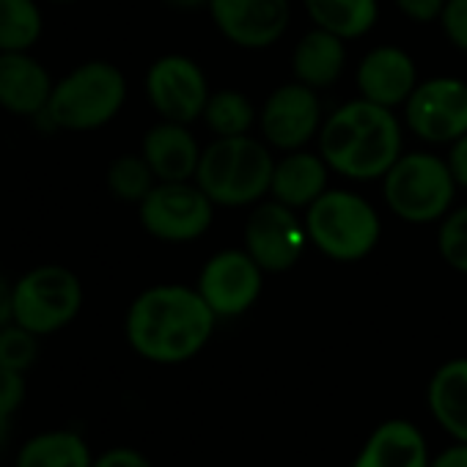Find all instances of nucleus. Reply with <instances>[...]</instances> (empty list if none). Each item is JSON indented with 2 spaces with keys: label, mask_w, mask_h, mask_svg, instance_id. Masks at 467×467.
Listing matches in <instances>:
<instances>
[{
  "label": "nucleus",
  "mask_w": 467,
  "mask_h": 467,
  "mask_svg": "<svg viewBox=\"0 0 467 467\" xmlns=\"http://www.w3.org/2000/svg\"><path fill=\"white\" fill-rule=\"evenodd\" d=\"M431 451L423 431L407 418H388L377 423L360 451L355 453L352 467H429Z\"/></svg>",
  "instance_id": "17"
},
{
  "label": "nucleus",
  "mask_w": 467,
  "mask_h": 467,
  "mask_svg": "<svg viewBox=\"0 0 467 467\" xmlns=\"http://www.w3.org/2000/svg\"><path fill=\"white\" fill-rule=\"evenodd\" d=\"M317 28H325L344 42L366 36L379 17L377 0H303Z\"/></svg>",
  "instance_id": "23"
},
{
  "label": "nucleus",
  "mask_w": 467,
  "mask_h": 467,
  "mask_svg": "<svg viewBox=\"0 0 467 467\" xmlns=\"http://www.w3.org/2000/svg\"><path fill=\"white\" fill-rule=\"evenodd\" d=\"M412 135L434 146H451L467 132V83L459 78H429L404 102Z\"/></svg>",
  "instance_id": "10"
},
{
  "label": "nucleus",
  "mask_w": 467,
  "mask_h": 467,
  "mask_svg": "<svg viewBox=\"0 0 467 467\" xmlns=\"http://www.w3.org/2000/svg\"><path fill=\"white\" fill-rule=\"evenodd\" d=\"M86 289L67 265H39L15 281V322L39 338L67 330L83 311Z\"/></svg>",
  "instance_id": "7"
},
{
  "label": "nucleus",
  "mask_w": 467,
  "mask_h": 467,
  "mask_svg": "<svg viewBox=\"0 0 467 467\" xmlns=\"http://www.w3.org/2000/svg\"><path fill=\"white\" fill-rule=\"evenodd\" d=\"M265 275L245 248L220 251L201 267L195 289L217 319H237L259 303Z\"/></svg>",
  "instance_id": "11"
},
{
  "label": "nucleus",
  "mask_w": 467,
  "mask_h": 467,
  "mask_svg": "<svg viewBox=\"0 0 467 467\" xmlns=\"http://www.w3.org/2000/svg\"><path fill=\"white\" fill-rule=\"evenodd\" d=\"M437 251L451 270L467 275V206L442 217L437 231Z\"/></svg>",
  "instance_id": "28"
},
{
  "label": "nucleus",
  "mask_w": 467,
  "mask_h": 467,
  "mask_svg": "<svg viewBox=\"0 0 467 467\" xmlns=\"http://www.w3.org/2000/svg\"><path fill=\"white\" fill-rule=\"evenodd\" d=\"M94 451L80 431L45 429L28 437L15 456V467H91Z\"/></svg>",
  "instance_id": "22"
},
{
  "label": "nucleus",
  "mask_w": 467,
  "mask_h": 467,
  "mask_svg": "<svg viewBox=\"0 0 467 467\" xmlns=\"http://www.w3.org/2000/svg\"><path fill=\"white\" fill-rule=\"evenodd\" d=\"M437 23L442 28L445 39L459 53H467V0H448Z\"/></svg>",
  "instance_id": "29"
},
{
  "label": "nucleus",
  "mask_w": 467,
  "mask_h": 467,
  "mask_svg": "<svg viewBox=\"0 0 467 467\" xmlns=\"http://www.w3.org/2000/svg\"><path fill=\"white\" fill-rule=\"evenodd\" d=\"M317 140L330 171L355 182L382 179L404 146L396 113L363 97L336 108L322 121Z\"/></svg>",
  "instance_id": "2"
},
{
  "label": "nucleus",
  "mask_w": 467,
  "mask_h": 467,
  "mask_svg": "<svg viewBox=\"0 0 467 467\" xmlns=\"http://www.w3.org/2000/svg\"><path fill=\"white\" fill-rule=\"evenodd\" d=\"M418 86V67L412 56L396 45L374 47L358 64V91L363 99L382 108H404Z\"/></svg>",
  "instance_id": "16"
},
{
  "label": "nucleus",
  "mask_w": 467,
  "mask_h": 467,
  "mask_svg": "<svg viewBox=\"0 0 467 467\" xmlns=\"http://www.w3.org/2000/svg\"><path fill=\"white\" fill-rule=\"evenodd\" d=\"M429 467H467V442L451 440L442 451L431 453Z\"/></svg>",
  "instance_id": "33"
},
{
  "label": "nucleus",
  "mask_w": 467,
  "mask_h": 467,
  "mask_svg": "<svg viewBox=\"0 0 467 467\" xmlns=\"http://www.w3.org/2000/svg\"><path fill=\"white\" fill-rule=\"evenodd\" d=\"M53 86V75L31 50L0 53V110L17 119H42Z\"/></svg>",
  "instance_id": "15"
},
{
  "label": "nucleus",
  "mask_w": 467,
  "mask_h": 467,
  "mask_svg": "<svg viewBox=\"0 0 467 467\" xmlns=\"http://www.w3.org/2000/svg\"><path fill=\"white\" fill-rule=\"evenodd\" d=\"M39 341L42 338L36 333L26 330L17 322L0 327V368L28 374L39 360V352H42Z\"/></svg>",
  "instance_id": "27"
},
{
  "label": "nucleus",
  "mask_w": 467,
  "mask_h": 467,
  "mask_svg": "<svg viewBox=\"0 0 467 467\" xmlns=\"http://www.w3.org/2000/svg\"><path fill=\"white\" fill-rule=\"evenodd\" d=\"M322 102L314 88L303 83L278 86L259 110V127L265 140L281 151L306 149L322 130Z\"/></svg>",
  "instance_id": "13"
},
{
  "label": "nucleus",
  "mask_w": 467,
  "mask_h": 467,
  "mask_svg": "<svg viewBox=\"0 0 467 467\" xmlns=\"http://www.w3.org/2000/svg\"><path fill=\"white\" fill-rule=\"evenodd\" d=\"M393 4L412 23H437L448 0H393Z\"/></svg>",
  "instance_id": "31"
},
{
  "label": "nucleus",
  "mask_w": 467,
  "mask_h": 467,
  "mask_svg": "<svg viewBox=\"0 0 467 467\" xmlns=\"http://www.w3.org/2000/svg\"><path fill=\"white\" fill-rule=\"evenodd\" d=\"M143 88L154 113L165 121L179 124L198 121L212 94L203 69L192 58L176 53L162 56L149 67Z\"/></svg>",
  "instance_id": "12"
},
{
  "label": "nucleus",
  "mask_w": 467,
  "mask_h": 467,
  "mask_svg": "<svg viewBox=\"0 0 467 467\" xmlns=\"http://www.w3.org/2000/svg\"><path fill=\"white\" fill-rule=\"evenodd\" d=\"M160 179L154 176L151 165L146 162V157L138 154H119L105 173V184L110 190L113 198H119L121 203H140L157 184Z\"/></svg>",
  "instance_id": "26"
},
{
  "label": "nucleus",
  "mask_w": 467,
  "mask_h": 467,
  "mask_svg": "<svg viewBox=\"0 0 467 467\" xmlns=\"http://www.w3.org/2000/svg\"><path fill=\"white\" fill-rule=\"evenodd\" d=\"M162 4L176 12H195V9H206L209 0H162Z\"/></svg>",
  "instance_id": "36"
},
{
  "label": "nucleus",
  "mask_w": 467,
  "mask_h": 467,
  "mask_svg": "<svg viewBox=\"0 0 467 467\" xmlns=\"http://www.w3.org/2000/svg\"><path fill=\"white\" fill-rule=\"evenodd\" d=\"M456 190L445 157L431 151L401 154L382 176L385 203L399 220L412 225L442 220L451 212Z\"/></svg>",
  "instance_id": "6"
},
{
  "label": "nucleus",
  "mask_w": 467,
  "mask_h": 467,
  "mask_svg": "<svg viewBox=\"0 0 467 467\" xmlns=\"http://www.w3.org/2000/svg\"><path fill=\"white\" fill-rule=\"evenodd\" d=\"M91 467H154V462L132 445H113L97 453Z\"/></svg>",
  "instance_id": "30"
},
{
  "label": "nucleus",
  "mask_w": 467,
  "mask_h": 467,
  "mask_svg": "<svg viewBox=\"0 0 467 467\" xmlns=\"http://www.w3.org/2000/svg\"><path fill=\"white\" fill-rule=\"evenodd\" d=\"M203 124L214 138H237V135H248L254 121L259 119L254 102L237 91V88H223V91H212L203 108Z\"/></svg>",
  "instance_id": "25"
},
{
  "label": "nucleus",
  "mask_w": 467,
  "mask_h": 467,
  "mask_svg": "<svg viewBox=\"0 0 467 467\" xmlns=\"http://www.w3.org/2000/svg\"><path fill=\"white\" fill-rule=\"evenodd\" d=\"M431 420L459 442H467V355L440 363L426 385Z\"/></svg>",
  "instance_id": "19"
},
{
  "label": "nucleus",
  "mask_w": 467,
  "mask_h": 467,
  "mask_svg": "<svg viewBox=\"0 0 467 467\" xmlns=\"http://www.w3.org/2000/svg\"><path fill=\"white\" fill-rule=\"evenodd\" d=\"M201 146L190 130V124L179 121H165L149 127L143 140H140V154L151 165L154 176L160 182H190L195 179L198 160H201Z\"/></svg>",
  "instance_id": "18"
},
{
  "label": "nucleus",
  "mask_w": 467,
  "mask_h": 467,
  "mask_svg": "<svg viewBox=\"0 0 467 467\" xmlns=\"http://www.w3.org/2000/svg\"><path fill=\"white\" fill-rule=\"evenodd\" d=\"M308 243V228L297 217V209L275 198L259 201L251 209L245 223V251L267 275L289 273Z\"/></svg>",
  "instance_id": "9"
},
{
  "label": "nucleus",
  "mask_w": 467,
  "mask_h": 467,
  "mask_svg": "<svg viewBox=\"0 0 467 467\" xmlns=\"http://www.w3.org/2000/svg\"><path fill=\"white\" fill-rule=\"evenodd\" d=\"M214 28L237 47L267 50L284 39L292 4L289 0H209Z\"/></svg>",
  "instance_id": "14"
},
{
  "label": "nucleus",
  "mask_w": 467,
  "mask_h": 467,
  "mask_svg": "<svg viewBox=\"0 0 467 467\" xmlns=\"http://www.w3.org/2000/svg\"><path fill=\"white\" fill-rule=\"evenodd\" d=\"M306 228L311 245L333 262H360L382 237V220L363 195L330 187L306 209Z\"/></svg>",
  "instance_id": "5"
},
{
  "label": "nucleus",
  "mask_w": 467,
  "mask_h": 467,
  "mask_svg": "<svg viewBox=\"0 0 467 467\" xmlns=\"http://www.w3.org/2000/svg\"><path fill=\"white\" fill-rule=\"evenodd\" d=\"M327 176L330 165L322 154H314L308 149L284 151V157L275 160L273 168L270 195L292 209H308L327 190Z\"/></svg>",
  "instance_id": "20"
},
{
  "label": "nucleus",
  "mask_w": 467,
  "mask_h": 467,
  "mask_svg": "<svg viewBox=\"0 0 467 467\" xmlns=\"http://www.w3.org/2000/svg\"><path fill=\"white\" fill-rule=\"evenodd\" d=\"M344 67H347L344 39L325 28L308 31L292 53L295 80L314 91H322L338 83V78L344 75Z\"/></svg>",
  "instance_id": "21"
},
{
  "label": "nucleus",
  "mask_w": 467,
  "mask_h": 467,
  "mask_svg": "<svg viewBox=\"0 0 467 467\" xmlns=\"http://www.w3.org/2000/svg\"><path fill=\"white\" fill-rule=\"evenodd\" d=\"M451 173H453V182L456 187H464L467 190V132L462 138H456L451 146H448V157H445Z\"/></svg>",
  "instance_id": "32"
},
{
  "label": "nucleus",
  "mask_w": 467,
  "mask_h": 467,
  "mask_svg": "<svg viewBox=\"0 0 467 467\" xmlns=\"http://www.w3.org/2000/svg\"><path fill=\"white\" fill-rule=\"evenodd\" d=\"M127 102V78L110 61H86L56 80L45 121L61 132L108 127Z\"/></svg>",
  "instance_id": "4"
},
{
  "label": "nucleus",
  "mask_w": 467,
  "mask_h": 467,
  "mask_svg": "<svg viewBox=\"0 0 467 467\" xmlns=\"http://www.w3.org/2000/svg\"><path fill=\"white\" fill-rule=\"evenodd\" d=\"M15 322V284L0 275V327Z\"/></svg>",
  "instance_id": "34"
},
{
  "label": "nucleus",
  "mask_w": 467,
  "mask_h": 467,
  "mask_svg": "<svg viewBox=\"0 0 467 467\" xmlns=\"http://www.w3.org/2000/svg\"><path fill=\"white\" fill-rule=\"evenodd\" d=\"M138 217L149 237L160 243H192L214 220L212 198L190 182H157L138 203Z\"/></svg>",
  "instance_id": "8"
},
{
  "label": "nucleus",
  "mask_w": 467,
  "mask_h": 467,
  "mask_svg": "<svg viewBox=\"0 0 467 467\" xmlns=\"http://www.w3.org/2000/svg\"><path fill=\"white\" fill-rule=\"evenodd\" d=\"M275 157L267 140L251 135L214 138L198 160L195 184L212 198L214 206L243 209L256 206L270 195Z\"/></svg>",
  "instance_id": "3"
},
{
  "label": "nucleus",
  "mask_w": 467,
  "mask_h": 467,
  "mask_svg": "<svg viewBox=\"0 0 467 467\" xmlns=\"http://www.w3.org/2000/svg\"><path fill=\"white\" fill-rule=\"evenodd\" d=\"M217 317L195 286L157 284L143 289L127 308L124 338L130 349L154 366H182L212 341Z\"/></svg>",
  "instance_id": "1"
},
{
  "label": "nucleus",
  "mask_w": 467,
  "mask_h": 467,
  "mask_svg": "<svg viewBox=\"0 0 467 467\" xmlns=\"http://www.w3.org/2000/svg\"><path fill=\"white\" fill-rule=\"evenodd\" d=\"M15 415H17V412H12V410H6V407H0V451H4V448H6V442H9Z\"/></svg>",
  "instance_id": "35"
},
{
  "label": "nucleus",
  "mask_w": 467,
  "mask_h": 467,
  "mask_svg": "<svg viewBox=\"0 0 467 467\" xmlns=\"http://www.w3.org/2000/svg\"><path fill=\"white\" fill-rule=\"evenodd\" d=\"M45 34L39 0H0V53L34 50Z\"/></svg>",
  "instance_id": "24"
},
{
  "label": "nucleus",
  "mask_w": 467,
  "mask_h": 467,
  "mask_svg": "<svg viewBox=\"0 0 467 467\" xmlns=\"http://www.w3.org/2000/svg\"><path fill=\"white\" fill-rule=\"evenodd\" d=\"M50 4H75V0H50Z\"/></svg>",
  "instance_id": "37"
}]
</instances>
